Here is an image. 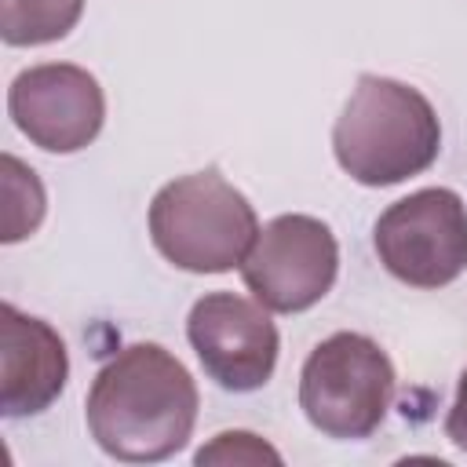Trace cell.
Masks as SVG:
<instances>
[{
  "mask_svg": "<svg viewBox=\"0 0 467 467\" xmlns=\"http://www.w3.org/2000/svg\"><path fill=\"white\" fill-rule=\"evenodd\" d=\"M69 354L62 336L22 314L15 303L0 306V409L4 416H36L66 387Z\"/></svg>",
  "mask_w": 467,
  "mask_h": 467,
  "instance_id": "9c48e42d",
  "label": "cell"
},
{
  "mask_svg": "<svg viewBox=\"0 0 467 467\" xmlns=\"http://www.w3.org/2000/svg\"><path fill=\"white\" fill-rule=\"evenodd\" d=\"M197 463H281V452L252 431H223L193 456Z\"/></svg>",
  "mask_w": 467,
  "mask_h": 467,
  "instance_id": "7c38bea8",
  "label": "cell"
},
{
  "mask_svg": "<svg viewBox=\"0 0 467 467\" xmlns=\"http://www.w3.org/2000/svg\"><path fill=\"white\" fill-rule=\"evenodd\" d=\"M15 128L47 153H77L102 131L106 95L99 80L73 62L22 69L7 88Z\"/></svg>",
  "mask_w": 467,
  "mask_h": 467,
  "instance_id": "ba28073f",
  "label": "cell"
},
{
  "mask_svg": "<svg viewBox=\"0 0 467 467\" xmlns=\"http://www.w3.org/2000/svg\"><path fill=\"white\" fill-rule=\"evenodd\" d=\"M255 237V208L212 168L164 182L150 201V241L179 270L226 274L244 263Z\"/></svg>",
  "mask_w": 467,
  "mask_h": 467,
  "instance_id": "3957f363",
  "label": "cell"
},
{
  "mask_svg": "<svg viewBox=\"0 0 467 467\" xmlns=\"http://www.w3.org/2000/svg\"><path fill=\"white\" fill-rule=\"evenodd\" d=\"M186 339L204 372L234 394L259 390L277 365V325L259 299L234 292H208L190 306Z\"/></svg>",
  "mask_w": 467,
  "mask_h": 467,
  "instance_id": "52a82bcc",
  "label": "cell"
},
{
  "mask_svg": "<svg viewBox=\"0 0 467 467\" xmlns=\"http://www.w3.org/2000/svg\"><path fill=\"white\" fill-rule=\"evenodd\" d=\"M197 405V383L171 350L161 343H131L95 372L84 416L106 456L120 463H157L190 441Z\"/></svg>",
  "mask_w": 467,
  "mask_h": 467,
  "instance_id": "6da1fadb",
  "label": "cell"
},
{
  "mask_svg": "<svg viewBox=\"0 0 467 467\" xmlns=\"http://www.w3.org/2000/svg\"><path fill=\"white\" fill-rule=\"evenodd\" d=\"M379 263L412 288H445L467 270V204L449 186L394 201L372 230Z\"/></svg>",
  "mask_w": 467,
  "mask_h": 467,
  "instance_id": "5b68a950",
  "label": "cell"
},
{
  "mask_svg": "<svg viewBox=\"0 0 467 467\" xmlns=\"http://www.w3.org/2000/svg\"><path fill=\"white\" fill-rule=\"evenodd\" d=\"M4 244L29 237L44 219V186L33 168H26L15 153H4Z\"/></svg>",
  "mask_w": 467,
  "mask_h": 467,
  "instance_id": "8fae6325",
  "label": "cell"
},
{
  "mask_svg": "<svg viewBox=\"0 0 467 467\" xmlns=\"http://www.w3.org/2000/svg\"><path fill=\"white\" fill-rule=\"evenodd\" d=\"M441 124L416 88L365 73L350 91L336 128L332 153L361 186H394L438 161Z\"/></svg>",
  "mask_w": 467,
  "mask_h": 467,
  "instance_id": "7a4b0ae2",
  "label": "cell"
},
{
  "mask_svg": "<svg viewBox=\"0 0 467 467\" xmlns=\"http://www.w3.org/2000/svg\"><path fill=\"white\" fill-rule=\"evenodd\" d=\"M84 15V0H0V36L11 47L62 40Z\"/></svg>",
  "mask_w": 467,
  "mask_h": 467,
  "instance_id": "30bf717a",
  "label": "cell"
},
{
  "mask_svg": "<svg viewBox=\"0 0 467 467\" xmlns=\"http://www.w3.org/2000/svg\"><path fill=\"white\" fill-rule=\"evenodd\" d=\"M445 438L460 452H467V368H463V376L456 383V398H452V409L445 416Z\"/></svg>",
  "mask_w": 467,
  "mask_h": 467,
  "instance_id": "4fadbf2b",
  "label": "cell"
},
{
  "mask_svg": "<svg viewBox=\"0 0 467 467\" xmlns=\"http://www.w3.org/2000/svg\"><path fill=\"white\" fill-rule=\"evenodd\" d=\"M394 401V365L361 332L321 339L299 372V409L314 431L336 441L368 438Z\"/></svg>",
  "mask_w": 467,
  "mask_h": 467,
  "instance_id": "277c9868",
  "label": "cell"
},
{
  "mask_svg": "<svg viewBox=\"0 0 467 467\" xmlns=\"http://www.w3.org/2000/svg\"><path fill=\"white\" fill-rule=\"evenodd\" d=\"M339 274V244L314 215L270 219L241 263V277L266 310L299 314L328 296Z\"/></svg>",
  "mask_w": 467,
  "mask_h": 467,
  "instance_id": "8992f818",
  "label": "cell"
}]
</instances>
